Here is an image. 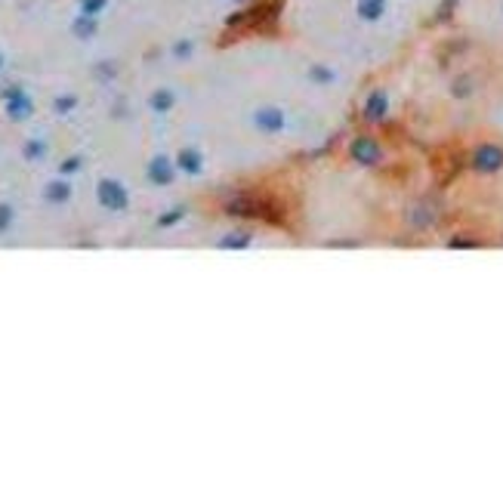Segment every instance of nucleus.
Returning <instances> with one entry per match:
<instances>
[{"label": "nucleus", "instance_id": "4468645a", "mask_svg": "<svg viewBox=\"0 0 503 500\" xmlns=\"http://www.w3.org/2000/svg\"><path fill=\"white\" fill-rule=\"evenodd\" d=\"M247 244H250V235H247V232H235V235H226V238L219 241V248L229 250V248H247Z\"/></svg>", "mask_w": 503, "mask_h": 500}, {"label": "nucleus", "instance_id": "f3484780", "mask_svg": "<svg viewBox=\"0 0 503 500\" xmlns=\"http://www.w3.org/2000/svg\"><path fill=\"white\" fill-rule=\"evenodd\" d=\"M25 158H28V161H34V158H44V142L31 139L28 146H25Z\"/></svg>", "mask_w": 503, "mask_h": 500}, {"label": "nucleus", "instance_id": "b1692460", "mask_svg": "<svg viewBox=\"0 0 503 500\" xmlns=\"http://www.w3.org/2000/svg\"><path fill=\"white\" fill-rule=\"evenodd\" d=\"M0 65H4V56H0Z\"/></svg>", "mask_w": 503, "mask_h": 500}, {"label": "nucleus", "instance_id": "f257e3e1", "mask_svg": "<svg viewBox=\"0 0 503 500\" xmlns=\"http://www.w3.org/2000/svg\"><path fill=\"white\" fill-rule=\"evenodd\" d=\"M470 167L475 173H500L503 170V149L494 146V142H482V146L473 149L470 155Z\"/></svg>", "mask_w": 503, "mask_h": 500}, {"label": "nucleus", "instance_id": "9d476101", "mask_svg": "<svg viewBox=\"0 0 503 500\" xmlns=\"http://www.w3.org/2000/svg\"><path fill=\"white\" fill-rule=\"evenodd\" d=\"M176 167L185 173H201V155L195 149H183L176 158Z\"/></svg>", "mask_w": 503, "mask_h": 500}, {"label": "nucleus", "instance_id": "412c9836", "mask_svg": "<svg viewBox=\"0 0 503 500\" xmlns=\"http://www.w3.org/2000/svg\"><path fill=\"white\" fill-rule=\"evenodd\" d=\"M312 78L321 81V83H330V81H334V71H328V69H312Z\"/></svg>", "mask_w": 503, "mask_h": 500}, {"label": "nucleus", "instance_id": "20e7f679", "mask_svg": "<svg viewBox=\"0 0 503 500\" xmlns=\"http://www.w3.org/2000/svg\"><path fill=\"white\" fill-rule=\"evenodd\" d=\"M352 158L358 161V164H364V167H374V164H380L383 149H380V142L374 136H358L352 142Z\"/></svg>", "mask_w": 503, "mask_h": 500}, {"label": "nucleus", "instance_id": "5701e85b", "mask_svg": "<svg viewBox=\"0 0 503 500\" xmlns=\"http://www.w3.org/2000/svg\"><path fill=\"white\" fill-rule=\"evenodd\" d=\"M173 53H176V56H189V53H192V44H185V40H183V44H176Z\"/></svg>", "mask_w": 503, "mask_h": 500}, {"label": "nucleus", "instance_id": "2eb2a0df", "mask_svg": "<svg viewBox=\"0 0 503 500\" xmlns=\"http://www.w3.org/2000/svg\"><path fill=\"white\" fill-rule=\"evenodd\" d=\"M108 6V0H81V13L83 16H99Z\"/></svg>", "mask_w": 503, "mask_h": 500}, {"label": "nucleus", "instance_id": "39448f33", "mask_svg": "<svg viewBox=\"0 0 503 500\" xmlns=\"http://www.w3.org/2000/svg\"><path fill=\"white\" fill-rule=\"evenodd\" d=\"M4 96H6V112H10L13 121H25L31 112H34V105H31V99L25 96V93L19 87H6L4 90Z\"/></svg>", "mask_w": 503, "mask_h": 500}, {"label": "nucleus", "instance_id": "0eeeda50", "mask_svg": "<svg viewBox=\"0 0 503 500\" xmlns=\"http://www.w3.org/2000/svg\"><path fill=\"white\" fill-rule=\"evenodd\" d=\"M149 180L155 185H170L173 182V164H170V158H155L149 164Z\"/></svg>", "mask_w": 503, "mask_h": 500}, {"label": "nucleus", "instance_id": "6e6552de", "mask_svg": "<svg viewBox=\"0 0 503 500\" xmlns=\"http://www.w3.org/2000/svg\"><path fill=\"white\" fill-rule=\"evenodd\" d=\"M262 207L260 201H253V198H235L232 204H229V214L232 216H262Z\"/></svg>", "mask_w": 503, "mask_h": 500}, {"label": "nucleus", "instance_id": "dca6fc26", "mask_svg": "<svg viewBox=\"0 0 503 500\" xmlns=\"http://www.w3.org/2000/svg\"><path fill=\"white\" fill-rule=\"evenodd\" d=\"M451 93H454L457 99H466L473 93V83L466 81V78H460V81H454V90H451Z\"/></svg>", "mask_w": 503, "mask_h": 500}, {"label": "nucleus", "instance_id": "a211bd4d", "mask_svg": "<svg viewBox=\"0 0 503 500\" xmlns=\"http://www.w3.org/2000/svg\"><path fill=\"white\" fill-rule=\"evenodd\" d=\"M10 226H13V207L10 204H0V232H6Z\"/></svg>", "mask_w": 503, "mask_h": 500}, {"label": "nucleus", "instance_id": "9b49d317", "mask_svg": "<svg viewBox=\"0 0 503 500\" xmlns=\"http://www.w3.org/2000/svg\"><path fill=\"white\" fill-rule=\"evenodd\" d=\"M44 198L53 201V204H62V201L71 198V185H68V182H50L47 192H44Z\"/></svg>", "mask_w": 503, "mask_h": 500}, {"label": "nucleus", "instance_id": "ddd939ff", "mask_svg": "<svg viewBox=\"0 0 503 500\" xmlns=\"http://www.w3.org/2000/svg\"><path fill=\"white\" fill-rule=\"evenodd\" d=\"M173 93L170 90H158V93H151V99H149V105L155 108V112H170V108H173Z\"/></svg>", "mask_w": 503, "mask_h": 500}, {"label": "nucleus", "instance_id": "f03ea898", "mask_svg": "<svg viewBox=\"0 0 503 500\" xmlns=\"http://www.w3.org/2000/svg\"><path fill=\"white\" fill-rule=\"evenodd\" d=\"M96 194H99V204L105 207V210H127V189L117 180H102L99 182V189H96Z\"/></svg>", "mask_w": 503, "mask_h": 500}, {"label": "nucleus", "instance_id": "423d86ee", "mask_svg": "<svg viewBox=\"0 0 503 500\" xmlns=\"http://www.w3.org/2000/svg\"><path fill=\"white\" fill-rule=\"evenodd\" d=\"M386 115H389V96H386V90H374L368 99H364V117L368 121H386Z\"/></svg>", "mask_w": 503, "mask_h": 500}, {"label": "nucleus", "instance_id": "aec40b11", "mask_svg": "<svg viewBox=\"0 0 503 500\" xmlns=\"http://www.w3.org/2000/svg\"><path fill=\"white\" fill-rule=\"evenodd\" d=\"M179 219H183V207H176V210H170L167 216H161L158 226H173V223H179Z\"/></svg>", "mask_w": 503, "mask_h": 500}, {"label": "nucleus", "instance_id": "6ab92c4d", "mask_svg": "<svg viewBox=\"0 0 503 500\" xmlns=\"http://www.w3.org/2000/svg\"><path fill=\"white\" fill-rule=\"evenodd\" d=\"M74 105H78V99H74V96H62V99H56V105H53V108H56L59 115H65V112H71Z\"/></svg>", "mask_w": 503, "mask_h": 500}, {"label": "nucleus", "instance_id": "f8f14e48", "mask_svg": "<svg viewBox=\"0 0 503 500\" xmlns=\"http://www.w3.org/2000/svg\"><path fill=\"white\" fill-rule=\"evenodd\" d=\"M71 31H74V35H78L81 40H87V37L96 35V19H93V16H83V13H81V19L71 25Z\"/></svg>", "mask_w": 503, "mask_h": 500}, {"label": "nucleus", "instance_id": "7ed1b4c3", "mask_svg": "<svg viewBox=\"0 0 503 500\" xmlns=\"http://www.w3.org/2000/svg\"><path fill=\"white\" fill-rule=\"evenodd\" d=\"M253 124H257V130H262V133H281L287 127V115L275 105H266V108H257V112H253Z\"/></svg>", "mask_w": 503, "mask_h": 500}, {"label": "nucleus", "instance_id": "1a4fd4ad", "mask_svg": "<svg viewBox=\"0 0 503 500\" xmlns=\"http://www.w3.org/2000/svg\"><path fill=\"white\" fill-rule=\"evenodd\" d=\"M358 16L364 22H377L386 16V0H358Z\"/></svg>", "mask_w": 503, "mask_h": 500}, {"label": "nucleus", "instance_id": "4be33fe9", "mask_svg": "<svg viewBox=\"0 0 503 500\" xmlns=\"http://www.w3.org/2000/svg\"><path fill=\"white\" fill-rule=\"evenodd\" d=\"M81 167V158H68L65 164H62V173H74Z\"/></svg>", "mask_w": 503, "mask_h": 500}]
</instances>
